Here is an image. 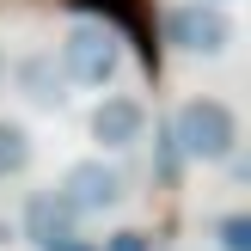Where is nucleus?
<instances>
[{
  "label": "nucleus",
  "instance_id": "obj_11",
  "mask_svg": "<svg viewBox=\"0 0 251 251\" xmlns=\"http://www.w3.org/2000/svg\"><path fill=\"white\" fill-rule=\"evenodd\" d=\"M178 166H184V153L172 147V135H159V172H166V178H178Z\"/></svg>",
  "mask_w": 251,
  "mask_h": 251
},
{
  "label": "nucleus",
  "instance_id": "obj_15",
  "mask_svg": "<svg viewBox=\"0 0 251 251\" xmlns=\"http://www.w3.org/2000/svg\"><path fill=\"white\" fill-rule=\"evenodd\" d=\"M0 74H6V68H0Z\"/></svg>",
  "mask_w": 251,
  "mask_h": 251
},
{
  "label": "nucleus",
  "instance_id": "obj_9",
  "mask_svg": "<svg viewBox=\"0 0 251 251\" xmlns=\"http://www.w3.org/2000/svg\"><path fill=\"white\" fill-rule=\"evenodd\" d=\"M215 245L221 251H251V215H221L215 221Z\"/></svg>",
  "mask_w": 251,
  "mask_h": 251
},
{
  "label": "nucleus",
  "instance_id": "obj_4",
  "mask_svg": "<svg viewBox=\"0 0 251 251\" xmlns=\"http://www.w3.org/2000/svg\"><path fill=\"white\" fill-rule=\"evenodd\" d=\"M61 202L74 208V215H104V208L123 202V172L104 166V159H74L68 172H61Z\"/></svg>",
  "mask_w": 251,
  "mask_h": 251
},
{
  "label": "nucleus",
  "instance_id": "obj_8",
  "mask_svg": "<svg viewBox=\"0 0 251 251\" xmlns=\"http://www.w3.org/2000/svg\"><path fill=\"white\" fill-rule=\"evenodd\" d=\"M25 166H31V129L0 117V178H12V172H25Z\"/></svg>",
  "mask_w": 251,
  "mask_h": 251
},
{
  "label": "nucleus",
  "instance_id": "obj_12",
  "mask_svg": "<svg viewBox=\"0 0 251 251\" xmlns=\"http://www.w3.org/2000/svg\"><path fill=\"white\" fill-rule=\"evenodd\" d=\"M55 251H98V245H86V239H61Z\"/></svg>",
  "mask_w": 251,
  "mask_h": 251
},
{
  "label": "nucleus",
  "instance_id": "obj_14",
  "mask_svg": "<svg viewBox=\"0 0 251 251\" xmlns=\"http://www.w3.org/2000/svg\"><path fill=\"white\" fill-rule=\"evenodd\" d=\"M208 6H227V0H208Z\"/></svg>",
  "mask_w": 251,
  "mask_h": 251
},
{
  "label": "nucleus",
  "instance_id": "obj_2",
  "mask_svg": "<svg viewBox=\"0 0 251 251\" xmlns=\"http://www.w3.org/2000/svg\"><path fill=\"white\" fill-rule=\"evenodd\" d=\"M166 135H172V147L184 159L215 166V159H233V147H239V117L221 98H190V104H178V117H172Z\"/></svg>",
  "mask_w": 251,
  "mask_h": 251
},
{
  "label": "nucleus",
  "instance_id": "obj_10",
  "mask_svg": "<svg viewBox=\"0 0 251 251\" xmlns=\"http://www.w3.org/2000/svg\"><path fill=\"white\" fill-rule=\"evenodd\" d=\"M104 251H153V239L135 233V227H123V233H110V239H104Z\"/></svg>",
  "mask_w": 251,
  "mask_h": 251
},
{
  "label": "nucleus",
  "instance_id": "obj_3",
  "mask_svg": "<svg viewBox=\"0 0 251 251\" xmlns=\"http://www.w3.org/2000/svg\"><path fill=\"white\" fill-rule=\"evenodd\" d=\"M166 43L184 55H221L233 43V19L227 6H208V0H184L166 12Z\"/></svg>",
  "mask_w": 251,
  "mask_h": 251
},
{
  "label": "nucleus",
  "instance_id": "obj_6",
  "mask_svg": "<svg viewBox=\"0 0 251 251\" xmlns=\"http://www.w3.org/2000/svg\"><path fill=\"white\" fill-rule=\"evenodd\" d=\"M74 227H80V215H74L55 190H37L31 202H25V239H37V251H55L61 239H80Z\"/></svg>",
  "mask_w": 251,
  "mask_h": 251
},
{
  "label": "nucleus",
  "instance_id": "obj_7",
  "mask_svg": "<svg viewBox=\"0 0 251 251\" xmlns=\"http://www.w3.org/2000/svg\"><path fill=\"white\" fill-rule=\"evenodd\" d=\"M12 80H19V92L31 98V104H43V110H61V104H68V80H61L55 55H25L19 68H12Z\"/></svg>",
  "mask_w": 251,
  "mask_h": 251
},
{
  "label": "nucleus",
  "instance_id": "obj_13",
  "mask_svg": "<svg viewBox=\"0 0 251 251\" xmlns=\"http://www.w3.org/2000/svg\"><path fill=\"white\" fill-rule=\"evenodd\" d=\"M12 233H19V227H12V221H0V245H12Z\"/></svg>",
  "mask_w": 251,
  "mask_h": 251
},
{
  "label": "nucleus",
  "instance_id": "obj_5",
  "mask_svg": "<svg viewBox=\"0 0 251 251\" xmlns=\"http://www.w3.org/2000/svg\"><path fill=\"white\" fill-rule=\"evenodd\" d=\"M86 129H92V141L110 147V153H117V147H135V141L147 135V104H141V98L110 92V98L92 104V123H86Z\"/></svg>",
  "mask_w": 251,
  "mask_h": 251
},
{
  "label": "nucleus",
  "instance_id": "obj_1",
  "mask_svg": "<svg viewBox=\"0 0 251 251\" xmlns=\"http://www.w3.org/2000/svg\"><path fill=\"white\" fill-rule=\"evenodd\" d=\"M61 80L74 86H110L123 74V31L110 19H74L61 37Z\"/></svg>",
  "mask_w": 251,
  "mask_h": 251
}]
</instances>
